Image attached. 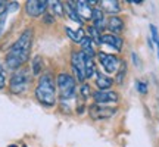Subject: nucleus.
Returning <instances> with one entry per match:
<instances>
[{
  "label": "nucleus",
  "mask_w": 159,
  "mask_h": 147,
  "mask_svg": "<svg viewBox=\"0 0 159 147\" xmlns=\"http://www.w3.org/2000/svg\"><path fill=\"white\" fill-rule=\"evenodd\" d=\"M156 50H158V59H159V43L156 44Z\"/></svg>",
  "instance_id": "33"
},
{
  "label": "nucleus",
  "mask_w": 159,
  "mask_h": 147,
  "mask_svg": "<svg viewBox=\"0 0 159 147\" xmlns=\"http://www.w3.org/2000/svg\"><path fill=\"white\" fill-rule=\"evenodd\" d=\"M24 147H27V146H24Z\"/></svg>",
  "instance_id": "35"
},
{
  "label": "nucleus",
  "mask_w": 159,
  "mask_h": 147,
  "mask_svg": "<svg viewBox=\"0 0 159 147\" xmlns=\"http://www.w3.org/2000/svg\"><path fill=\"white\" fill-rule=\"evenodd\" d=\"M5 9H6V2H2V0H0V13L5 11Z\"/></svg>",
  "instance_id": "31"
},
{
  "label": "nucleus",
  "mask_w": 159,
  "mask_h": 147,
  "mask_svg": "<svg viewBox=\"0 0 159 147\" xmlns=\"http://www.w3.org/2000/svg\"><path fill=\"white\" fill-rule=\"evenodd\" d=\"M65 33L68 34V37H69L71 40H72L74 43H78V44L81 43V41H83V38L85 37L84 29H83V28H78L77 31H74L72 28H69V27H66V28H65Z\"/></svg>",
  "instance_id": "17"
},
{
  "label": "nucleus",
  "mask_w": 159,
  "mask_h": 147,
  "mask_svg": "<svg viewBox=\"0 0 159 147\" xmlns=\"http://www.w3.org/2000/svg\"><path fill=\"white\" fill-rule=\"evenodd\" d=\"M94 3H99L96 0H90V2H87V0H78V2H74V7L77 13H78V16L83 19V21H89L91 19V12H93V7L91 5H94Z\"/></svg>",
  "instance_id": "9"
},
{
  "label": "nucleus",
  "mask_w": 159,
  "mask_h": 147,
  "mask_svg": "<svg viewBox=\"0 0 159 147\" xmlns=\"http://www.w3.org/2000/svg\"><path fill=\"white\" fill-rule=\"evenodd\" d=\"M57 90H59V97L61 100H69L75 96V90H77V82H75L74 77L71 74L61 72L56 78Z\"/></svg>",
  "instance_id": "4"
},
{
  "label": "nucleus",
  "mask_w": 159,
  "mask_h": 147,
  "mask_svg": "<svg viewBox=\"0 0 159 147\" xmlns=\"http://www.w3.org/2000/svg\"><path fill=\"white\" fill-rule=\"evenodd\" d=\"M56 81L50 72H44L39 79V84L35 87V97L41 105L47 108L55 106L56 103Z\"/></svg>",
  "instance_id": "2"
},
{
  "label": "nucleus",
  "mask_w": 159,
  "mask_h": 147,
  "mask_svg": "<svg viewBox=\"0 0 159 147\" xmlns=\"http://www.w3.org/2000/svg\"><path fill=\"white\" fill-rule=\"evenodd\" d=\"M131 57H133V63H134L136 66H140V59L137 57L136 53H131Z\"/></svg>",
  "instance_id": "29"
},
{
  "label": "nucleus",
  "mask_w": 159,
  "mask_h": 147,
  "mask_svg": "<svg viewBox=\"0 0 159 147\" xmlns=\"http://www.w3.org/2000/svg\"><path fill=\"white\" fill-rule=\"evenodd\" d=\"M114 84V79L105 75V74H100V72H96V85L97 88L100 91H108L111 90V87Z\"/></svg>",
  "instance_id": "13"
},
{
  "label": "nucleus",
  "mask_w": 159,
  "mask_h": 147,
  "mask_svg": "<svg viewBox=\"0 0 159 147\" xmlns=\"http://www.w3.org/2000/svg\"><path fill=\"white\" fill-rule=\"evenodd\" d=\"M71 66L74 71L75 77L80 82L85 79V63H84V53L83 51H74L71 56Z\"/></svg>",
  "instance_id": "6"
},
{
  "label": "nucleus",
  "mask_w": 159,
  "mask_h": 147,
  "mask_svg": "<svg viewBox=\"0 0 159 147\" xmlns=\"http://www.w3.org/2000/svg\"><path fill=\"white\" fill-rule=\"evenodd\" d=\"M150 38H152V41H153L155 44H158L159 43V33H158V28H156V27H155L153 24H152V25H150Z\"/></svg>",
  "instance_id": "24"
},
{
  "label": "nucleus",
  "mask_w": 159,
  "mask_h": 147,
  "mask_svg": "<svg viewBox=\"0 0 159 147\" xmlns=\"http://www.w3.org/2000/svg\"><path fill=\"white\" fill-rule=\"evenodd\" d=\"M9 147H18V146H16V144H11V146H9Z\"/></svg>",
  "instance_id": "34"
},
{
  "label": "nucleus",
  "mask_w": 159,
  "mask_h": 147,
  "mask_svg": "<svg viewBox=\"0 0 159 147\" xmlns=\"http://www.w3.org/2000/svg\"><path fill=\"white\" fill-rule=\"evenodd\" d=\"M125 75H127V63H125V60H121L119 68H118V71H116V78H115V81H116L118 84H122Z\"/></svg>",
  "instance_id": "20"
},
{
  "label": "nucleus",
  "mask_w": 159,
  "mask_h": 147,
  "mask_svg": "<svg viewBox=\"0 0 159 147\" xmlns=\"http://www.w3.org/2000/svg\"><path fill=\"white\" fill-rule=\"evenodd\" d=\"M33 75H39L40 71H41V57L40 56H35L33 59Z\"/></svg>",
  "instance_id": "23"
},
{
  "label": "nucleus",
  "mask_w": 159,
  "mask_h": 147,
  "mask_svg": "<svg viewBox=\"0 0 159 147\" xmlns=\"http://www.w3.org/2000/svg\"><path fill=\"white\" fill-rule=\"evenodd\" d=\"M6 18H7V9L0 13V37L3 34V29H5V24H6Z\"/></svg>",
  "instance_id": "25"
},
{
  "label": "nucleus",
  "mask_w": 159,
  "mask_h": 147,
  "mask_svg": "<svg viewBox=\"0 0 159 147\" xmlns=\"http://www.w3.org/2000/svg\"><path fill=\"white\" fill-rule=\"evenodd\" d=\"M106 28H109V31L112 33V34L118 35L122 29H124V21L121 19L119 16L114 15V16H111L108 19V24H106Z\"/></svg>",
  "instance_id": "14"
},
{
  "label": "nucleus",
  "mask_w": 159,
  "mask_h": 147,
  "mask_svg": "<svg viewBox=\"0 0 159 147\" xmlns=\"http://www.w3.org/2000/svg\"><path fill=\"white\" fill-rule=\"evenodd\" d=\"M93 100L96 102V105H108V103H115L118 102V94L112 90L108 91H100L97 90L93 93Z\"/></svg>",
  "instance_id": "10"
},
{
  "label": "nucleus",
  "mask_w": 159,
  "mask_h": 147,
  "mask_svg": "<svg viewBox=\"0 0 159 147\" xmlns=\"http://www.w3.org/2000/svg\"><path fill=\"white\" fill-rule=\"evenodd\" d=\"M102 43L103 44L111 46L112 49H115L116 51H121L122 49V38L119 35L115 34H103L102 35Z\"/></svg>",
  "instance_id": "12"
},
{
  "label": "nucleus",
  "mask_w": 159,
  "mask_h": 147,
  "mask_svg": "<svg viewBox=\"0 0 159 147\" xmlns=\"http://www.w3.org/2000/svg\"><path fill=\"white\" fill-rule=\"evenodd\" d=\"M97 57H99V62L103 66V69L108 74H115L119 68V60L115 55H109V53H103V51H99L97 53Z\"/></svg>",
  "instance_id": "7"
},
{
  "label": "nucleus",
  "mask_w": 159,
  "mask_h": 147,
  "mask_svg": "<svg viewBox=\"0 0 159 147\" xmlns=\"http://www.w3.org/2000/svg\"><path fill=\"white\" fill-rule=\"evenodd\" d=\"M49 6L52 7V11H53V13H55V15H57V16H62V15H63V5H62V2H59V0H56V2H49Z\"/></svg>",
  "instance_id": "21"
},
{
  "label": "nucleus",
  "mask_w": 159,
  "mask_h": 147,
  "mask_svg": "<svg viewBox=\"0 0 159 147\" xmlns=\"http://www.w3.org/2000/svg\"><path fill=\"white\" fill-rule=\"evenodd\" d=\"M136 88L140 94H146L148 93V84L144 81H137L136 82Z\"/></svg>",
  "instance_id": "26"
},
{
  "label": "nucleus",
  "mask_w": 159,
  "mask_h": 147,
  "mask_svg": "<svg viewBox=\"0 0 159 147\" xmlns=\"http://www.w3.org/2000/svg\"><path fill=\"white\" fill-rule=\"evenodd\" d=\"M127 3H131V5H140V3H143L142 0H128Z\"/></svg>",
  "instance_id": "32"
},
{
  "label": "nucleus",
  "mask_w": 159,
  "mask_h": 147,
  "mask_svg": "<svg viewBox=\"0 0 159 147\" xmlns=\"http://www.w3.org/2000/svg\"><path fill=\"white\" fill-rule=\"evenodd\" d=\"M148 44H149V47H150L152 50H153V49H155V43H153V41H152V38H150V37H149V38H148Z\"/></svg>",
  "instance_id": "30"
},
{
  "label": "nucleus",
  "mask_w": 159,
  "mask_h": 147,
  "mask_svg": "<svg viewBox=\"0 0 159 147\" xmlns=\"http://www.w3.org/2000/svg\"><path fill=\"white\" fill-rule=\"evenodd\" d=\"M91 21H93V27L99 31L106 28V18H105V12L100 9V7H93V12H91Z\"/></svg>",
  "instance_id": "11"
},
{
  "label": "nucleus",
  "mask_w": 159,
  "mask_h": 147,
  "mask_svg": "<svg viewBox=\"0 0 159 147\" xmlns=\"http://www.w3.org/2000/svg\"><path fill=\"white\" fill-rule=\"evenodd\" d=\"M89 113H90V118L94 121H106L111 119L116 113V108L108 106V105H93L89 108Z\"/></svg>",
  "instance_id": "5"
},
{
  "label": "nucleus",
  "mask_w": 159,
  "mask_h": 147,
  "mask_svg": "<svg viewBox=\"0 0 159 147\" xmlns=\"http://www.w3.org/2000/svg\"><path fill=\"white\" fill-rule=\"evenodd\" d=\"M33 38H34V33L31 28H27L18 37V40L9 47V51L6 53L5 62L7 68L18 71L28 60L31 47H33Z\"/></svg>",
  "instance_id": "1"
},
{
  "label": "nucleus",
  "mask_w": 159,
  "mask_h": 147,
  "mask_svg": "<svg viewBox=\"0 0 159 147\" xmlns=\"http://www.w3.org/2000/svg\"><path fill=\"white\" fill-rule=\"evenodd\" d=\"M81 96L84 97V99H87V97L90 96V87H89V84L81 85Z\"/></svg>",
  "instance_id": "27"
},
{
  "label": "nucleus",
  "mask_w": 159,
  "mask_h": 147,
  "mask_svg": "<svg viewBox=\"0 0 159 147\" xmlns=\"http://www.w3.org/2000/svg\"><path fill=\"white\" fill-rule=\"evenodd\" d=\"M5 82H6V75H5V69L2 68L0 65V90L5 87Z\"/></svg>",
  "instance_id": "28"
},
{
  "label": "nucleus",
  "mask_w": 159,
  "mask_h": 147,
  "mask_svg": "<svg viewBox=\"0 0 159 147\" xmlns=\"http://www.w3.org/2000/svg\"><path fill=\"white\" fill-rule=\"evenodd\" d=\"M30 82H31V74L28 69L21 68L15 71V74H12L11 81H9V90L13 94H24L28 90Z\"/></svg>",
  "instance_id": "3"
},
{
  "label": "nucleus",
  "mask_w": 159,
  "mask_h": 147,
  "mask_svg": "<svg viewBox=\"0 0 159 147\" xmlns=\"http://www.w3.org/2000/svg\"><path fill=\"white\" fill-rule=\"evenodd\" d=\"M99 3L102 6V11L108 12V13H112V16L121 11V5H119V2H116V0H102Z\"/></svg>",
  "instance_id": "15"
},
{
  "label": "nucleus",
  "mask_w": 159,
  "mask_h": 147,
  "mask_svg": "<svg viewBox=\"0 0 159 147\" xmlns=\"http://www.w3.org/2000/svg\"><path fill=\"white\" fill-rule=\"evenodd\" d=\"M89 33H90V38L93 40V43H97V44L102 43V34H100L99 29H96L91 25V27H89Z\"/></svg>",
  "instance_id": "22"
},
{
  "label": "nucleus",
  "mask_w": 159,
  "mask_h": 147,
  "mask_svg": "<svg viewBox=\"0 0 159 147\" xmlns=\"http://www.w3.org/2000/svg\"><path fill=\"white\" fill-rule=\"evenodd\" d=\"M84 63H85V78H91L96 74V66L93 62V57H89L84 55Z\"/></svg>",
  "instance_id": "18"
},
{
  "label": "nucleus",
  "mask_w": 159,
  "mask_h": 147,
  "mask_svg": "<svg viewBox=\"0 0 159 147\" xmlns=\"http://www.w3.org/2000/svg\"><path fill=\"white\" fill-rule=\"evenodd\" d=\"M49 6V2L47 0H28L25 3V12L28 16L37 18L40 15H43Z\"/></svg>",
  "instance_id": "8"
},
{
  "label": "nucleus",
  "mask_w": 159,
  "mask_h": 147,
  "mask_svg": "<svg viewBox=\"0 0 159 147\" xmlns=\"http://www.w3.org/2000/svg\"><path fill=\"white\" fill-rule=\"evenodd\" d=\"M65 7H66V11H68V15H69V18H71L72 21H75V22L80 24V25H83V24H84V21H83V19L78 16V13H77V11H75L74 2H68V5L65 6Z\"/></svg>",
  "instance_id": "19"
},
{
  "label": "nucleus",
  "mask_w": 159,
  "mask_h": 147,
  "mask_svg": "<svg viewBox=\"0 0 159 147\" xmlns=\"http://www.w3.org/2000/svg\"><path fill=\"white\" fill-rule=\"evenodd\" d=\"M80 46H81V51L84 53L85 56L93 57L94 55H96V51H94V46H93V40H91L89 35H85L84 38H83V41L80 43Z\"/></svg>",
  "instance_id": "16"
}]
</instances>
